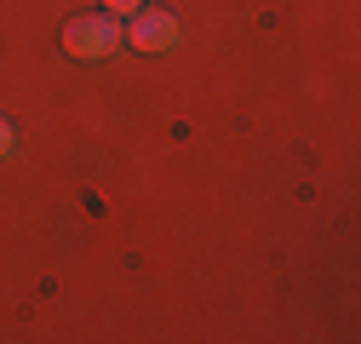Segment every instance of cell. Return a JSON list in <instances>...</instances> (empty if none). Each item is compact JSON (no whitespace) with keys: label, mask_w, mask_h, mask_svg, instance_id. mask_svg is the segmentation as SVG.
Instances as JSON below:
<instances>
[{"label":"cell","mask_w":361,"mask_h":344,"mask_svg":"<svg viewBox=\"0 0 361 344\" xmlns=\"http://www.w3.org/2000/svg\"><path fill=\"white\" fill-rule=\"evenodd\" d=\"M18 149V133H12V121H0V155H12Z\"/></svg>","instance_id":"obj_4"},{"label":"cell","mask_w":361,"mask_h":344,"mask_svg":"<svg viewBox=\"0 0 361 344\" xmlns=\"http://www.w3.org/2000/svg\"><path fill=\"white\" fill-rule=\"evenodd\" d=\"M104 12L109 18H132V12H144V0H104Z\"/></svg>","instance_id":"obj_3"},{"label":"cell","mask_w":361,"mask_h":344,"mask_svg":"<svg viewBox=\"0 0 361 344\" xmlns=\"http://www.w3.org/2000/svg\"><path fill=\"white\" fill-rule=\"evenodd\" d=\"M126 40L138 52H166V47H178V18L172 12H155V6H144V12H132V29H126Z\"/></svg>","instance_id":"obj_2"},{"label":"cell","mask_w":361,"mask_h":344,"mask_svg":"<svg viewBox=\"0 0 361 344\" xmlns=\"http://www.w3.org/2000/svg\"><path fill=\"white\" fill-rule=\"evenodd\" d=\"M121 47H126V29H121V18H109V12H80V18L63 23V52L80 58V63H98V58H109V52H121Z\"/></svg>","instance_id":"obj_1"}]
</instances>
